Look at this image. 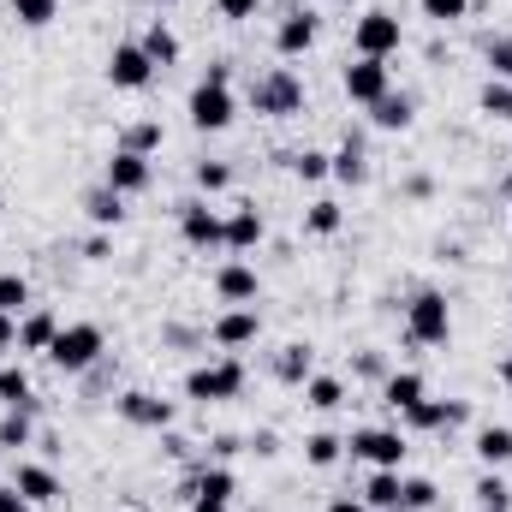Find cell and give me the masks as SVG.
Masks as SVG:
<instances>
[{
  "mask_svg": "<svg viewBox=\"0 0 512 512\" xmlns=\"http://www.w3.org/2000/svg\"><path fill=\"white\" fill-rule=\"evenodd\" d=\"M322 512H376V507H364L358 495H334V501H328V507H322Z\"/></svg>",
  "mask_w": 512,
  "mask_h": 512,
  "instance_id": "816d5d0a",
  "label": "cell"
},
{
  "mask_svg": "<svg viewBox=\"0 0 512 512\" xmlns=\"http://www.w3.org/2000/svg\"><path fill=\"white\" fill-rule=\"evenodd\" d=\"M477 108H483L489 120H507V126H512V84H501V78H489V84L477 90Z\"/></svg>",
  "mask_w": 512,
  "mask_h": 512,
  "instance_id": "8d00e7d4",
  "label": "cell"
},
{
  "mask_svg": "<svg viewBox=\"0 0 512 512\" xmlns=\"http://www.w3.org/2000/svg\"><path fill=\"white\" fill-rule=\"evenodd\" d=\"M0 512H36V507H30V501H24V495L6 483V489H0Z\"/></svg>",
  "mask_w": 512,
  "mask_h": 512,
  "instance_id": "f907efd6",
  "label": "cell"
},
{
  "mask_svg": "<svg viewBox=\"0 0 512 512\" xmlns=\"http://www.w3.org/2000/svg\"><path fill=\"white\" fill-rule=\"evenodd\" d=\"M471 501H477V507H495V512H512V483L501 471H483L477 489H471Z\"/></svg>",
  "mask_w": 512,
  "mask_h": 512,
  "instance_id": "e575fe53",
  "label": "cell"
},
{
  "mask_svg": "<svg viewBox=\"0 0 512 512\" xmlns=\"http://www.w3.org/2000/svg\"><path fill=\"white\" fill-rule=\"evenodd\" d=\"M262 239H268V221H262V209H256V203L227 209V256H251Z\"/></svg>",
  "mask_w": 512,
  "mask_h": 512,
  "instance_id": "d6986e66",
  "label": "cell"
},
{
  "mask_svg": "<svg viewBox=\"0 0 512 512\" xmlns=\"http://www.w3.org/2000/svg\"><path fill=\"white\" fill-rule=\"evenodd\" d=\"M137 42H143V54L155 60V72H167V66H179V36H173V24H167V18H149Z\"/></svg>",
  "mask_w": 512,
  "mask_h": 512,
  "instance_id": "484cf974",
  "label": "cell"
},
{
  "mask_svg": "<svg viewBox=\"0 0 512 512\" xmlns=\"http://www.w3.org/2000/svg\"><path fill=\"white\" fill-rule=\"evenodd\" d=\"M346 459V435H334V429H310L304 435V465L310 471H334Z\"/></svg>",
  "mask_w": 512,
  "mask_h": 512,
  "instance_id": "83f0119b",
  "label": "cell"
},
{
  "mask_svg": "<svg viewBox=\"0 0 512 512\" xmlns=\"http://www.w3.org/2000/svg\"><path fill=\"white\" fill-rule=\"evenodd\" d=\"M102 358H108V334H102L96 322H60V334H54V346H48V364H54L60 376H90Z\"/></svg>",
  "mask_w": 512,
  "mask_h": 512,
  "instance_id": "7a4b0ae2",
  "label": "cell"
},
{
  "mask_svg": "<svg viewBox=\"0 0 512 512\" xmlns=\"http://www.w3.org/2000/svg\"><path fill=\"white\" fill-rule=\"evenodd\" d=\"M245 453L251 459H280V429H251L245 435Z\"/></svg>",
  "mask_w": 512,
  "mask_h": 512,
  "instance_id": "ee69618b",
  "label": "cell"
},
{
  "mask_svg": "<svg viewBox=\"0 0 512 512\" xmlns=\"http://www.w3.org/2000/svg\"><path fill=\"white\" fill-rule=\"evenodd\" d=\"M376 393H382V405L393 411V417H405V411H411V405L429 393V382H423L417 370H387V382L376 387Z\"/></svg>",
  "mask_w": 512,
  "mask_h": 512,
  "instance_id": "603a6c76",
  "label": "cell"
},
{
  "mask_svg": "<svg viewBox=\"0 0 512 512\" xmlns=\"http://www.w3.org/2000/svg\"><path fill=\"white\" fill-rule=\"evenodd\" d=\"M340 90H346L352 108H376L387 90H393V66H387V60H358V54H352V60L340 66Z\"/></svg>",
  "mask_w": 512,
  "mask_h": 512,
  "instance_id": "30bf717a",
  "label": "cell"
},
{
  "mask_svg": "<svg viewBox=\"0 0 512 512\" xmlns=\"http://www.w3.org/2000/svg\"><path fill=\"white\" fill-rule=\"evenodd\" d=\"M0 310H6V316H24V310H30V280H24L18 268L0 274Z\"/></svg>",
  "mask_w": 512,
  "mask_h": 512,
  "instance_id": "ab89813d",
  "label": "cell"
},
{
  "mask_svg": "<svg viewBox=\"0 0 512 512\" xmlns=\"http://www.w3.org/2000/svg\"><path fill=\"white\" fill-rule=\"evenodd\" d=\"M495 382H501V387H512V352L501 358V364H495Z\"/></svg>",
  "mask_w": 512,
  "mask_h": 512,
  "instance_id": "9f6ffc18",
  "label": "cell"
},
{
  "mask_svg": "<svg viewBox=\"0 0 512 512\" xmlns=\"http://www.w3.org/2000/svg\"><path fill=\"white\" fill-rule=\"evenodd\" d=\"M12 489L30 501V507H54L66 489H60V477H54V465H36V459H18L12 465Z\"/></svg>",
  "mask_w": 512,
  "mask_h": 512,
  "instance_id": "e0dca14e",
  "label": "cell"
},
{
  "mask_svg": "<svg viewBox=\"0 0 512 512\" xmlns=\"http://www.w3.org/2000/svg\"><path fill=\"white\" fill-rule=\"evenodd\" d=\"M245 382H251L245 364H239L233 352H221V358L185 370V399H191V405H233V399L245 393Z\"/></svg>",
  "mask_w": 512,
  "mask_h": 512,
  "instance_id": "277c9868",
  "label": "cell"
},
{
  "mask_svg": "<svg viewBox=\"0 0 512 512\" xmlns=\"http://www.w3.org/2000/svg\"><path fill=\"white\" fill-rule=\"evenodd\" d=\"M191 512H233V507H227V501H203V495H197V501H191Z\"/></svg>",
  "mask_w": 512,
  "mask_h": 512,
  "instance_id": "11a10c76",
  "label": "cell"
},
{
  "mask_svg": "<svg viewBox=\"0 0 512 512\" xmlns=\"http://www.w3.org/2000/svg\"><path fill=\"white\" fill-rule=\"evenodd\" d=\"M185 120H191V131H203V137L227 131L233 120H239V96H233V84H209V78H197L191 96H185Z\"/></svg>",
  "mask_w": 512,
  "mask_h": 512,
  "instance_id": "8992f818",
  "label": "cell"
},
{
  "mask_svg": "<svg viewBox=\"0 0 512 512\" xmlns=\"http://www.w3.org/2000/svg\"><path fill=\"white\" fill-rule=\"evenodd\" d=\"M340 227H346V209H340L334 197H316V203L304 209V233H310V239H334Z\"/></svg>",
  "mask_w": 512,
  "mask_h": 512,
  "instance_id": "4dcf8cb0",
  "label": "cell"
},
{
  "mask_svg": "<svg viewBox=\"0 0 512 512\" xmlns=\"http://www.w3.org/2000/svg\"><path fill=\"white\" fill-rule=\"evenodd\" d=\"M215 298H221V304H256V298H262V274H256L245 256H227V262L215 268Z\"/></svg>",
  "mask_w": 512,
  "mask_h": 512,
  "instance_id": "2e32d148",
  "label": "cell"
},
{
  "mask_svg": "<svg viewBox=\"0 0 512 512\" xmlns=\"http://www.w3.org/2000/svg\"><path fill=\"white\" fill-rule=\"evenodd\" d=\"M399 489H405V477L399 471H370V483H364V507H376V512H399Z\"/></svg>",
  "mask_w": 512,
  "mask_h": 512,
  "instance_id": "f546056e",
  "label": "cell"
},
{
  "mask_svg": "<svg viewBox=\"0 0 512 512\" xmlns=\"http://www.w3.org/2000/svg\"><path fill=\"white\" fill-rule=\"evenodd\" d=\"M292 161V173L304 179V185H322L328 179V149H298V155H286Z\"/></svg>",
  "mask_w": 512,
  "mask_h": 512,
  "instance_id": "b9f144b4",
  "label": "cell"
},
{
  "mask_svg": "<svg viewBox=\"0 0 512 512\" xmlns=\"http://www.w3.org/2000/svg\"><path fill=\"white\" fill-rule=\"evenodd\" d=\"M191 179H197V197H221V191H233V161H197L191 167Z\"/></svg>",
  "mask_w": 512,
  "mask_h": 512,
  "instance_id": "1f68e13d",
  "label": "cell"
},
{
  "mask_svg": "<svg viewBox=\"0 0 512 512\" xmlns=\"http://www.w3.org/2000/svg\"><path fill=\"white\" fill-rule=\"evenodd\" d=\"M12 6V18L24 24V30H48L54 18H60V0H6Z\"/></svg>",
  "mask_w": 512,
  "mask_h": 512,
  "instance_id": "d590c367",
  "label": "cell"
},
{
  "mask_svg": "<svg viewBox=\"0 0 512 512\" xmlns=\"http://www.w3.org/2000/svg\"><path fill=\"white\" fill-rule=\"evenodd\" d=\"M114 405H120V417H126L131 429H155V435H161V429H173V417H179V405H173V399H161V393H149V387H126Z\"/></svg>",
  "mask_w": 512,
  "mask_h": 512,
  "instance_id": "5bb4252c",
  "label": "cell"
},
{
  "mask_svg": "<svg viewBox=\"0 0 512 512\" xmlns=\"http://www.w3.org/2000/svg\"><path fill=\"white\" fill-rule=\"evenodd\" d=\"M215 12H221L227 24H245V18H256V12H262V0H215Z\"/></svg>",
  "mask_w": 512,
  "mask_h": 512,
  "instance_id": "bcb514c9",
  "label": "cell"
},
{
  "mask_svg": "<svg viewBox=\"0 0 512 512\" xmlns=\"http://www.w3.org/2000/svg\"><path fill=\"white\" fill-rule=\"evenodd\" d=\"M405 340L411 346H429V352H441L453 340V304H447L441 286H417L405 298Z\"/></svg>",
  "mask_w": 512,
  "mask_h": 512,
  "instance_id": "6da1fadb",
  "label": "cell"
},
{
  "mask_svg": "<svg viewBox=\"0 0 512 512\" xmlns=\"http://www.w3.org/2000/svg\"><path fill=\"white\" fill-rule=\"evenodd\" d=\"M161 447H167V453H173V459H185V453H191V441H185V435H179V429H161Z\"/></svg>",
  "mask_w": 512,
  "mask_h": 512,
  "instance_id": "c3c4849f",
  "label": "cell"
},
{
  "mask_svg": "<svg viewBox=\"0 0 512 512\" xmlns=\"http://www.w3.org/2000/svg\"><path fill=\"white\" fill-rule=\"evenodd\" d=\"M203 78H209V84H233V60H209Z\"/></svg>",
  "mask_w": 512,
  "mask_h": 512,
  "instance_id": "f5cc1de1",
  "label": "cell"
},
{
  "mask_svg": "<svg viewBox=\"0 0 512 512\" xmlns=\"http://www.w3.org/2000/svg\"><path fill=\"white\" fill-rule=\"evenodd\" d=\"M435 507H441L435 477H405V489H399V512H435Z\"/></svg>",
  "mask_w": 512,
  "mask_h": 512,
  "instance_id": "836d02e7",
  "label": "cell"
},
{
  "mask_svg": "<svg viewBox=\"0 0 512 512\" xmlns=\"http://www.w3.org/2000/svg\"><path fill=\"white\" fill-rule=\"evenodd\" d=\"M120 149H131V155H155L161 149V120H137V126L120 131Z\"/></svg>",
  "mask_w": 512,
  "mask_h": 512,
  "instance_id": "f35d334b",
  "label": "cell"
},
{
  "mask_svg": "<svg viewBox=\"0 0 512 512\" xmlns=\"http://www.w3.org/2000/svg\"><path fill=\"white\" fill-rule=\"evenodd\" d=\"M268 370H274V382L280 387H304L310 376H316V346H310V340H286V346L274 352Z\"/></svg>",
  "mask_w": 512,
  "mask_h": 512,
  "instance_id": "ffe728a7",
  "label": "cell"
},
{
  "mask_svg": "<svg viewBox=\"0 0 512 512\" xmlns=\"http://www.w3.org/2000/svg\"><path fill=\"white\" fill-rule=\"evenodd\" d=\"M0 227H6V203H0Z\"/></svg>",
  "mask_w": 512,
  "mask_h": 512,
  "instance_id": "680465c9",
  "label": "cell"
},
{
  "mask_svg": "<svg viewBox=\"0 0 512 512\" xmlns=\"http://www.w3.org/2000/svg\"><path fill=\"white\" fill-rule=\"evenodd\" d=\"M179 239L191 251H227V209H215L209 197H185L179 203Z\"/></svg>",
  "mask_w": 512,
  "mask_h": 512,
  "instance_id": "ba28073f",
  "label": "cell"
},
{
  "mask_svg": "<svg viewBox=\"0 0 512 512\" xmlns=\"http://www.w3.org/2000/svg\"><path fill=\"white\" fill-rule=\"evenodd\" d=\"M0 405H36V387L24 364H0Z\"/></svg>",
  "mask_w": 512,
  "mask_h": 512,
  "instance_id": "d6a6232c",
  "label": "cell"
},
{
  "mask_svg": "<svg viewBox=\"0 0 512 512\" xmlns=\"http://www.w3.org/2000/svg\"><path fill=\"white\" fill-rule=\"evenodd\" d=\"M102 185L120 191V197H143V191L155 185V161H149V155H131V149L114 143V155H108V167H102Z\"/></svg>",
  "mask_w": 512,
  "mask_h": 512,
  "instance_id": "9a60e30c",
  "label": "cell"
},
{
  "mask_svg": "<svg viewBox=\"0 0 512 512\" xmlns=\"http://www.w3.org/2000/svg\"><path fill=\"white\" fill-rule=\"evenodd\" d=\"M340 6H352V0H340Z\"/></svg>",
  "mask_w": 512,
  "mask_h": 512,
  "instance_id": "6125c7cd",
  "label": "cell"
},
{
  "mask_svg": "<svg viewBox=\"0 0 512 512\" xmlns=\"http://www.w3.org/2000/svg\"><path fill=\"white\" fill-rule=\"evenodd\" d=\"M298 393H304V405H310V411H322V417L346 405V382H340V376H322V370H316L310 382L298 387Z\"/></svg>",
  "mask_w": 512,
  "mask_h": 512,
  "instance_id": "f1b7e54d",
  "label": "cell"
},
{
  "mask_svg": "<svg viewBox=\"0 0 512 512\" xmlns=\"http://www.w3.org/2000/svg\"><path fill=\"white\" fill-rule=\"evenodd\" d=\"M84 221H90L96 233H114V227L126 221V197L108 191V185H90V191H84Z\"/></svg>",
  "mask_w": 512,
  "mask_h": 512,
  "instance_id": "cb8c5ba5",
  "label": "cell"
},
{
  "mask_svg": "<svg viewBox=\"0 0 512 512\" xmlns=\"http://www.w3.org/2000/svg\"><path fill=\"white\" fill-rule=\"evenodd\" d=\"M114 256V233H90L84 239V262H108Z\"/></svg>",
  "mask_w": 512,
  "mask_h": 512,
  "instance_id": "7dc6e473",
  "label": "cell"
},
{
  "mask_svg": "<svg viewBox=\"0 0 512 512\" xmlns=\"http://www.w3.org/2000/svg\"><path fill=\"white\" fill-rule=\"evenodd\" d=\"M399 48H405V24H399V12L370 6V12L352 18V54H358V60H393Z\"/></svg>",
  "mask_w": 512,
  "mask_h": 512,
  "instance_id": "5b68a950",
  "label": "cell"
},
{
  "mask_svg": "<svg viewBox=\"0 0 512 512\" xmlns=\"http://www.w3.org/2000/svg\"><path fill=\"white\" fill-rule=\"evenodd\" d=\"M387 370H393V364H387L382 352H358V358H352V376H364V382H376V387L387 382Z\"/></svg>",
  "mask_w": 512,
  "mask_h": 512,
  "instance_id": "7bdbcfd3",
  "label": "cell"
},
{
  "mask_svg": "<svg viewBox=\"0 0 512 512\" xmlns=\"http://www.w3.org/2000/svg\"><path fill=\"white\" fill-rule=\"evenodd\" d=\"M149 6H161V12H167V6H179V0H149Z\"/></svg>",
  "mask_w": 512,
  "mask_h": 512,
  "instance_id": "6f0895ef",
  "label": "cell"
},
{
  "mask_svg": "<svg viewBox=\"0 0 512 512\" xmlns=\"http://www.w3.org/2000/svg\"><path fill=\"white\" fill-rule=\"evenodd\" d=\"M209 340L221 346V352H245L262 340V310L256 304H227L215 322H209Z\"/></svg>",
  "mask_w": 512,
  "mask_h": 512,
  "instance_id": "4fadbf2b",
  "label": "cell"
},
{
  "mask_svg": "<svg viewBox=\"0 0 512 512\" xmlns=\"http://www.w3.org/2000/svg\"><path fill=\"white\" fill-rule=\"evenodd\" d=\"M465 423H471V399H429V393L399 417L405 435H447V429H465Z\"/></svg>",
  "mask_w": 512,
  "mask_h": 512,
  "instance_id": "9c48e42d",
  "label": "cell"
},
{
  "mask_svg": "<svg viewBox=\"0 0 512 512\" xmlns=\"http://www.w3.org/2000/svg\"><path fill=\"white\" fill-rule=\"evenodd\" d=\"M316 36H322V18H316L310 6H286L280 24H274V54H280V60H304V54L316 48Z\"/></svg>",
  "mask_w": 512,
  "mask_h": 512,
  "instance_id": "7c38bea8",
  "label": "cell"
},
{
  "mask_svg": "<svg viewBox=\"0 0 512 512\" xmlns=\"http://www.w3.org/2000/svg\"><path fill=\"white\" fill-rule=\"evenodd\" d=\"M54 334H60V316H54V310H42V304H30V310L18 316V352H42V358H48V346H54Z\"/></svg>",
  "mask_w": 512,
  "mask_h": 512,
  "instance_id": "7402d4cb",
  "label": "cell"
},
{
  "mask_svg": "<svg viewBox=\"0 0 512 512\" xmlns=\"http://www.w3.org/2000/svg\"><path fill=\"white\" fill-rule=\"evenodd\" d=\"M346 453L364 459L370 471H405L411 435H405V429H382V423H370V429H352V435H346Z\"/></svg>",
  "mask_w": 512,
  "mask_h": 512,
  "instance_id": "52a82bcc",
  "label": "cell"
},
{
  "mask_svg": "<svg viewBox=\"0 0 512 512\" xmlns=\"http://www.w3.org/2000/svg\"><path fill=\"white\" fill-rule=\"evenodd\" d=\"M245 102H251V114H262V120H292V114H304L310 96H304V78L292 66H268V72L251 78Z\"/></svg>",
  "mask_w": 512,
  "mask_h": 512,
  "instance_id": "3957f363",
  "label": "cell"
},
{
  "mask_svg": "<svg viewBox=\"0 0 512 512\" xmlns=\"http://www.w3.org/2000/svg\"><path fill=\"white\" fill-rule=\"evenodd\" d=\"M42 405V399H36ZM36 405H6L0 411V453H18L36 441Z\"/></svg>",
  "mask_w": 512,
  "mask_h": 512,
  "instance_id": "d4e9b609",
  "label": "cell"
},
{
  "mask_svg": "<svg viewBox=\"0 0 512 512\" xmlns=\"http://www.w3.org/2000/svg\"><path fill=\"white\" fill-rule=\"evenodd\" d=\"M417 12L435 24V30H447V24H459V18H471V0H417Z\"/></svg>",
  "mask_w": 512,
  "mask_h": 512,
  "instance_id": "60d3db41",
  "label": "cell"
},
{
  "mask_svg": "<svg viewBox=\"0 0 512 512\" xmlns=\"http://www.w3.org/2000/svg\"><path fill=\"white\" fill-rule=\"evenodd\" d=\"M435 256H441V262H465V245H453V239H441V245H435Z\"/></svg>",
  "mask_w": 512,
  "mask_h": 512,
  "instance_id": "db71d44e",
  "label": "cell"
},
{
  "mask_svg": "<svg viewBox=\"0 0 512 512\" xmlns=\"http://www.w3.org/2000/svg\"><path fill=\"white\" fill-rule=\"evenodd\" d=\"M471 453L483 459V471H507L512 465V423H477Z\"/></svg>",
  "mask_w": 512,
  "mask_h": 512,
  "instance_id": "44dd1931",
  "label": "cell"
},
{
  "mask_svg": "<svg viewBox=\"0 0 512 512\" xmlns=\"http://www.w3.org/2000/svg\"><path fill=\"white\" fill-rule=\"evenodd\" d=\"M12 346H18V316L0 310V352H12Z\"/></svg>",
  "mask_w": 512,
  "mask_h": 512,
  "instance_id": "681fc988",
  "label": "cell"
},
{
  "mask_svg": "<svg viewBox=\"0 0 512 512\" xmlns=\"http://www.w3.org/2000/svg\"><path fill=\"white\" fill-rule=\"evenodd\" d=\"M483 66H489V78L512 84V36H483Z\"/></svg>",
  "mask_w": 512,
  "mask_h": 512,
  "instance_id": "74e56055",
  "label": "cell"
},
{
  "mask_svg": "<svg viewBox=\"0 0 512 512\" xmlns=\"http://www.w3.org/2000/svg\"><path fill=\"white\" fill-rule=\"evenodd\" d=\"M328 179H340V185H352V191L370 179V149H364V137H358V131H346V137H340V149L328 155Z\"/></svg>",
  "mask_w": 512,
  "mask_h": 512,
  "instance_id": "ac0fdd59",
  "label": "cell"
},
{
  "mask_svg": "<svg viewBox=\"0 0 512 512\" xmlns=\"http://www.w3.org/2000/svg\"><path fill=\"white\" fill-rule=\"evenodd\" d=\"M399 197L429 203V197H435V179H429V173H405V179H399Z\"/></svg>",
  "mask_w": 512,
  "mask_h": 512,
  "instance_id": "f6af8a7d",
  "label": "cell"
},
{
  "mask_svg": "<svg viewBox=\"0 0 512 512\" xmlns=\"http://www.w3.org/2000/svg\"><path fill=\"white\" fill-rule=\"evenodd\" d=\"M102 72H108V84H114V90H131V96L155 84V60L143 54V42H137V36H126V42H114V48H108V66H102Z\"/></svg>",
  "mask_w": 512,
  "mask_h": 512,
  "instance_id": "8fae6325",
  "label": "cell"
},
{
  "mask_svg": "<svg viewBox=\"0 0 512 512\" xmlns=\"http://www.w3.org/2000/svg\"><path fill=\"white\" fill-rule=\"evenodd\" d=\"M477 512H495V507H477Z\"/></svg>",
  "mask_w": 512,
  "mask_h": 512,
  "instance_id": "94428289",
  "label": "cell"
},
{
  "mask_svg": "<svg viewBox=\"0 0 512 512\" xmlns=\"http://www.w3.org/2000/svg\"><path fill=\"white\" fill-rule=\"evenodd\" d=\"M411 120H417V102L405 90H387L382 102L370 108V126L376 131H411Z\"/></svg>",
  "mask_w": 512,
  "mask_h": 512,
  "instance_id": "4316f807",
  "label": "cell"
},
{
  "mask_svg": "<svg viewBox=\"0 0 512 512\" xmlns=\"http://www.w3.org/2000/svg\"><path fill=\"white\" fill-rule=\"evenodd\" d=\"M507 197H512V173H507Z\"/></svg>",
  "mask_w": 512,
  "mask_h": 512,
  "instance_id": "91938a15",
  "label": "cell"
}]
</instances>
